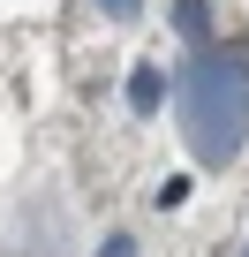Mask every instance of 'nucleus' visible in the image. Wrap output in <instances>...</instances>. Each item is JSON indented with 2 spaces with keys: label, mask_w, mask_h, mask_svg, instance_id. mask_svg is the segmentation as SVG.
I'll list each match as a JSON object with an SVG mask.
<instances>
[{
  "label": "nucleus",
  "mask_w": 249,
  "mask_h": 257,
  "mask_svg": "<svg viewBox=\"0 0 249 257\" xmlns=\"http://www.w3.org/2000/svg\"><path fill=\"white\" fill-rule=\"evenodd\" d=\"M181 121L204 159H226L249 137V46H211L181 76Z\"/></svg>",
  "instance_id": "nucleus-1"
}]
</instances>
